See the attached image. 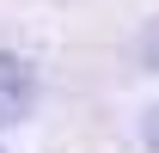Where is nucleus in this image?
<instances>
[{
    "label": "nucleus",
    "mask_w": 159,
    "mask_h": 153,
    "mask_svg": "<svg viewBox=\"0 0 159 153\" xmlns=\"http://www.w3.org/2000/svg\"><path fill=\"white\" fill-rule=\"evenodd\" d=\"M147 141H153V147H159V110L147 116Z\"/></svg>",
    "instance_id": "2"
},
{
    "label": "nucleus",
    "mask_w": 159,
    "mask_h": 153,
    "mask_svg": "<svg viewBox=\"0 0 159 153\" xmlns=\"http://www.w3.org/2000/svg\"><path fill=\"white\" fill-rule=\"evenodd\" d=\"M31 104H37V80H31V67H25L19 55H0V129H6V123H25Z\"/></svg>",
    "instance_id": "1"
}]
</instances>
